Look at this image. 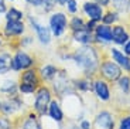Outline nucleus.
Masks as SVG:
<instances>
[{
  "mask_svg": "<svg viewBox=\"0 0 130 129\" xmlns=\"http://www.w3.org/2000/svg\"><path fill=\"white\" fill-rule=\"evenodd\" d=\"M117 20V14L116 13H112V11H109V13H106L103 17H102V21H103V24H112V23H115Z\"/></svg>",
  "mask_w": 130,
  "mask_h": 129,
  "instance_id": "nucleus-22",
  "label": "nucleus"
},
{
  "mask_svg": "<svg viewBox=\"0 0 130 129\" xmlns=\"http://www.w3.org/2000/svg\"><path fill=\"white\" fill-rule=\"evenodd\" d=\"M24 33V24L23 21H13V20H7L6 27H4V34L7 37L19 36Z\"/></svg>",
  "mask_w": 130,
  "mask_h": 129,
  "instance_id": "nucleus-7",
  "label": "nucleus"
},
{
  "mask_svg": "<svg viewBox=\"0 0 130 129\" xmlns=\"http://www.w3.org/2000/svg\"><path fill=\"white\" fill-rule=\"evenodd\" d=\"M74 40L82 44H88L92 41V34L88 30H78V31H74Z\"/></svg>",
  "mask_w": 130,
  "mask_h": 129,
  "instance_id": "nucleus-14",
  "label": "nucleus"
},
{
  "mask_svg": "<svg viewBox=\"0 0 130 129\" xmlns=\"http://www.w3.org/2000/svg\"><path fill=\"white\" fill-rule=\"evenodd\" d=\"M95 34H96L98 41H105V43L112 41V29L107 24L96 26L95 27Z\"/></svg>",
  "mask_w": 130,
  "mask_h": 129,
  "instance_id": "nucleus-9",
  "label": "nucleus"
},
{
  "mask_svg": "<svg viewBox=\"0 0 130 129\" xmlns=\"http://www.w3.org/2000/svg\"><path fill=\"white\" fill-rule=\"evenodd\" d=\"M96 125L99 129H112L113 128V119H112V116L107 112H102L98 116Z\"/></svg>",
  "mask_w": 130,
  "mask_h": 129,
  "instance_id": "nucleus-11",
  "label": "nucleus"
},
{
  "mask_svg": "<svg viewBox=\"0 0 130 129\" xmlns=\"http://www.w3.org/2000/svg\"><path fill=\"white\" fill-rule=\"evenodd\" d=\"M32 65V60L26 54V53H17L14 60L11 61V67L13 70H24Z\"/></svg>",
  "mask_w": 130,
  "mask_h": 129,
  "instance_id": "nucleus-6",
  "label": "nucleus"
},
{
  "mask_svg": "<svg viewBox=\"0 0 130 129\" xmlns=\"http://www.w3.org/2000/svg\"><path fill=\"white\" fill-rule=\"evenodd\" d=\"M120 129H130V116L123 118L120 122Z\"/></svg>",
  "mask_w": 130,
  "mask_h": 129,
  "instance_id": "nucleus-27",
  "label": "nucleus"
},
{
  "mask_svg": "<svg viewBox=\"0 0 130 129\" xmlns=\"http://www.w3.org/2000/svg\"><path fill=\"white\" fill-rule=\"evenodd\" d=\"M102 72H103V75L107 78V80H117V78H120V68L117 67L115 62H110V61H107L105 62L103 65H102Z\"/></svg>",
  "mask_w": 130,
  "mask_h": 129,
  "instance_id": "nucleus-8",
  "label": "nucleus"
},
{
  "mask_svg": "<svg viewBox=\"0 0 130 129\" xmlns=\"http://www.w3.org/2000/svg\"><path fill=\"white\" fill-rule=\"evenodd\" d=\"M84 11L85 14L89 17V20H93V21H102V17H103V9H102L101 4L95 3V2H86L84 3Z\"/></svg>",
  "mask_w": 130,
  "mask_h": 129,
  "instance_id": "nucleus-3",
  "label": "nucleus"
},
{
  "mask_svg": "<svg viewBox=\"0 0 130 129\" xmlns=\"http://www.w3.org/2000/svg\"><path fill=\"white\" fill-rule=\"evenodd\" d=\"M11 67V60L7 54H3L0 55V74L2 72H6L9 68Z\"/></svg>",
  "mask_w": 130,
  "mask_h": 129,
  "instance_id": "nucleus-19",
  "label": "nucleus"
},
{
  "mask_svg": "<svg viewBox=\"0 0 130 129\" xmlns=\"http://www.w3.org/2000/svg\"><path fill=\"white\" fill-rule=\"evenodd\" d=\"M57 4H59V6H65V3L68 2V0H55Z\"/></svg>",
  "mask_w": 130,
  "mask_h": 129,
  "instance_id": "nucleus-32",
  "label": "nucleus"
},
{
  "mask_svg": "<svg viewBox=\"0 0 130 129\" xmlns=\"http://www.w3.org/2000/svg\"><path fill=\"white\" fill-rule=\"evenodd\" d=\"M0 44H2V40H0Z\"/></svg>",
  "mask_w": 130,
  "mask_h": 129,
  "instance_id": "nucleus-35",
  "label": "nucleus"
},
{
  "mask_svg": "<svg viewBox=\"0 0 130 129\" xmlns=\"http://www.w3.org/2000/svg\"><path fill=\"white\" fill-rule=\"evenodd\" d=\"M34 88H36V85L26 84V82H23V84L20 85V89L23 91V92H32V91H34Z\"/></svg>",
  "mask_w": 130,
  "mask_h": 129,
  "instance_id": "nucleus-26",
  "label": "nucleus"
},
{
  "mask_svg": "<svg viewBox=\"0 0 130 129\" xmlns=\"http://www.w3.org/2000/svg\"><path fill=\"white\" fill-rule=\"evenodd\" d=\"M67 24H68L67 16H65L62 11H57V13H54L50 17V30H51V31L54 33V36H57V37L61 36L62 33L65 31Z\"/></svg>",
  "mask_w": 130,
  "mask_h": 129,
  "instance_id": "nucleus-2",
  "label": "nucleus"
},
{
  "mask_svg": "<svg viewBox=\"0 0 130 129\" xmlns=\"http://www.w3.org/2000/svg\"><path fill=\"white\" fill-rule=\"evenodd\" d=\"M95 3L101 4V6H107V4L110 3V0H93Z\"/></svg>",
  "mask_w": 130,
  "mask_h": 129,
  "instance_id": "nucleus-30",
  "label": "nucleus"
},
{
  "mask_svg": "<svg viewBox=\"0 0 130 129\" xmlns=\"http://www.w3.org/2000/svg\"><path fill=\"white\" fill-rule=\"evenodd\" d=\"M23 129H40V126H38V123H37L36 118H34V116H30L28 119L26 121V123H24Z\"/></svg>",
  "mask_w": 130,
  "mask_h": 129,
  "instance_id": "nucleus-23",
  "label": "nucleus"
},
{
  "mask_svg": "<svg viewBox=\"0 0 130 129\" xmlns=\"http://www.w3.org/2000/svg\"><path fill=\"white\" fill-rule=\"evenodd\" d=\"M65 6H67L69 13H72V14L78 11V3H76V0H68V2L65 3Z\"/></svg>",
  "mask_w": 130,
  "mask_h": 129,
  "instance_id": "nucleus-24",
  "label": "nucleus"
},
{
  "mask_svg": "<svg viewBox=\"0 0 130 129\" xmlns=\"http://www.w3.org/2000/svg\"><path fill=\"white\" fill-rule=\"evenodd\" d=\"M112 57H113V60L116 62H119V64L122 65V67H124L126 70H130V60L126 57V55H123L119 50L116 48H112Z\"/></svg>",
  "mask_w": 130,
  "mask_h": 129,
  "instance_id": "nucleus-12",
  "label": "nucleus"
},
{
  "mask_svg": "<svg viewBox=\"0 0 130 129\" xmlns=\"http://www.w3.org/2000/svg\"><path fill=\"white\" fill-rule=\"evenodd\" d=\"M95 91H96L98 97L102 101H107L109 99V88L105 84L103 81H96L95 82Z\"/></svg>",
  "mask_w": 130,
  "mask_h": 129,
  "instance_id": "nucleus-13",
  "label": "nucleus"
},
{
  "mask_svg": "<svg viewBox=\"0 0 130 129\" xmlns=\"http://www.w3.org/2000/svg\"><path fill=\"white\" fill-rule=\"evenodd\" d=\"M123 45H124V53H126L127 55H130V40L127 43H124Z\"/></svg>",
  "mask_w": 130,
  "mask_h": 129,
  "instance_id": "nucleus-31",
  "label": "nucleus"
},
{
  "mask_svg": "<svg viewBox=\"0 0 130 129\" xmlns=\"http://www.w3.org/2000/svg\"><path fill=\"white\" fill-rule=\"evenodd\" d=\"M74 58L81 67H84L85 70H88V71H93L98 65L96 53H95V50L92 48V47H88V45L79 48L78 51L75 53Z\"/></svg>",
  "mask_w": 130,
  "mask_h": 129,
  "instance_id": "nucleus-1",
  "label": "nucleus"
},
{
  "mask_svg": "<svg viewBox=\"0 0 130 129\" xmlns=\"http://www.w3.org/2000/svg\"><path fill=\"white\" fill-rule=\"evenodd\" d=\"M9 2H14V0H9Z\"/></svg>",
  "mask_w": 130,
  "mask_h": 129,
  "instance_id": "nucleus-34",
  "label": "nucleus"
},
{
  "mask_svg": "<svg viewBox=\"0 0 130 129\" xmlns=\"http://www.w3.org/2000/svg\"><path fill=\"white\" fill-rule=\"evenodd\" d=\"M51 99V94H50L48 89L42 88V89L38 91L36 98V109L40 113H45V109L48 107V102Z\"/></svg>",
  "mask_w": 130,
  "mask_h": 129,
  "instance_id": "nucleus-5",
  "label": "nucleus"
},
{
  "mask_svg": "<svg viewBox=\"0 0 130 129\" xmlns=\"http://www.w3.org/2000/svg\"><path fill=\"white\" fill-rule=\"evenodd\" d=\"M119 85H120V88L124 91V92H129V89H130V78H129V77L120 78V82H119Z\"/></svg>",
  "mask_w": 130,
  "mask_h": 129,
  "instance_id": "nucleus-25",
  "label": "nucleus"
},
{
  "mask_svg": "<svg viewBox=\"0 0 130 129\" xmlns=\"http://www.w3.org/2000/svg\"><path fill=\"white\" fill-rule=\"evenodd\" d=\"M28 21H30V24L32 26V29L37 31L40 41L44 43V44H48L50 40H51V30H50L48 27L40 24V23L37 21L36 19H32V17H28Z\"/></svg>",
  "mask_w": 130,
  "mask_h": 129,
  "instance_id": "nucleus-4",
  "label": "nucleus"
},
{
  "mask_svg": "<svg viewBox=\"0 0 130 129\" xmlns=\"http://www.w3.org/2000/svg\"><path fill=\"white\" fill-rule=\"evenodd\" d=\"M0 128L2 129H9V122L6 119H0Z\"/></svg>",
  "mask_w": 130,
  "mask_h": 129,
  "instance_id": "nucleus-29",
  "label": "nucleus"
},
{
  "mask_svg": "<svg viewBox=\"0 0 130 129\" xmlns=\"http://www.w3.org/2000/svg\"><path fill=\"white\" fill-rule=\"evenodd\" d=\"M69 26L74 31H78V30H86V24L81 17H72L71 21H69Z\"/></svg>",
  "mask_w": 130,
  "mask_h": 129,
  "instance_id": "nucleus-18",
  "label": "nucleus"
},
{
  "mask_svg": "<svg viewBox=\"0 0 130 129\" xmlns=\"http://www.w3.org/2000/svg\"><path fill=\"white\" fill-rule=\"evenodd\" d=\"M55 74H57V70L52 67V65H45V67L41 70V75H42L44 80H51Z\"/></svg>",
  "mask_w": 130,
  "mask_h": 129,
  "instance_id": "nucleus-20",
  "label": "nucleus"
},
{
  "mask_svg": "<svg viewBox=\"0 0 130 129\" xmlns=\"http://www.w3.org/2000/svg\"><path fill=\"white\" fill-rule=\"evenodd\" d=\"M82 128H84V129H89V123L88 122H82Z\"/></svg>",
  "mask_w": 130,
  "mask_h": 129,
  "instance_id": "nucleus-33",
  "label": "nucleus"
},
{
  "mask_svg": "<svg viewBox=\"0 0 130 129\" xmlns=\"http://www.w3.org/2000/svg\"><path fill=\"white\" fill-rule=\"evenodd\" d=\"M24 17L23 11L19 9H16V7H10V9H7L6 11V20H13V21H21Z\"/></svg>",
  "mask_w": 130,
  "mask_h": 129,
  "instance_id": "nucleus-15",
  "label": "nucleus"
},
{
  "mask_svg": "<svg viewBox=\"0 0 130 129\" xmlns=\"http://www.w3.org/2000/svg\"><path fill=\"white\" fill-rule=\"evenodd\" d=\"M112 40L116 44H124L129 41V34L122 26H115L112 29Z\"/></svg>",
  "mask_w": 130,
  "mask_h": 129,
  "instance_id": "nucleus-10",
  "label": "nucleus"
},
{
  "mask_svg": "<svg viewBox=\"0 0 130 129\" xmlns=\"http://www.w3.org/2000/svg\"><path fill=\"white\" fill-rule=\"evenodd\" d=\"M23 82H26V84H31L34 85L37 82V78H36V74H34V71H27L23 74Z\"/></svg>",
  "mask_w": 130,
  "mask_h": 129,
  "instance_id": "nucleus-21",
  "label": "nucleus"
},
{
  "mask_svg": "<svg viewBox=\"0 0 130 129\" xmlns=\"http://www.w3.org/2000/svg\"><path fill=\"white\" fill-rule=\"evenodd\" d=\"M50 115H51L52 119L58 121V122L62 121V111L57 102H51V105H50Z\"/></svg>",
  "mask_w": 130,
  "mask_h": 129,
  "instance_id": "nucleus-16",
  "label": "nucleus"
},
{
  "mask_svg": "<svg viewBox=\"0 0 130 129\" xmlns=\"http://www.w3.org/2000/svg\"><path fill=\"white\" fill-rule=\"evenodd\" d=\"M28 4H31V6H34V7H40V6H42V0H26Z\"/></svg>",
  "mask_w": 130,
  "mask_h": 129,
  "instance_id": "nucleus-28",
  "label": "nucleus"
},
{
  "mask_svg": "<svg viewBox=\"0 0 130 129\" xmlns=\"http://www.w3.org/2000/svg\"><path fill=\"white\" fill-rule=\"evenodd\" d=\"M112 3H113L115 10L119 13H124L130 7V0H112Z\"/></svg>",
  "mask_w": 130,
  "mask_h": 129,
  "instance_id": "nucleus-17",
  "label": "nucleus"
}]
</instances>
